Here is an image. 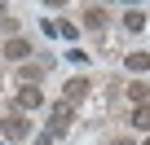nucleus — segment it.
Wrapping results in <instances>:
<instances>
[{
	"label": "nucleus",
	"instance_id": "1",
	"mask_svg": "<svg viewBox=\"0 0 150 145\" xmlns=\"http://www.w3.org/2000/svg\"><path fill=\"white\" fill-rule=\"evenodd\" d=\"M71 123H75V110H71L66 101H57V106H53V114H49V136H53V141H57V136H66V132H71Z\"/></svg>",
	"mask_w": 150,
	"mask_h": 145
},
{
	"label": "nucleus",
	"instance_id": "2",
	"mask_svg": "<svg viewBox=\"0 0 150 145\" xmlns=\"http://www.w3.org/2000/svg\"><path fill=\"white\" fill-rule=\"evenodd\" d=\"M0 132H5V141H27L31 136V123H27V114H5V119H0Z\"/></svg>",
	"mask_w": 150,
	"mask_h": 145
},
{
	"label": "nucleus",
	"instance_id": "3",
	"mask_svg": "<svg viewBox=\"0 0 150 145\" xmlns=\"http://www.w3.org/2000/svg\"><path fill=\"white\" fill-rule=\"evenodd\" d=\"M44 106V92L35 88V84H27L22 92H18V114H27V110H40Z\"/></svg>",
	"mask_w": 150,
	"mask_h": 145
},
{
	"label": "nucleus",
	"instance_id": "4",
	"mask_svg": "<svg viewBox=\"0 0 150 145\" xmlns=\"http://www.w3.org/2000/svg\"><path fill=\"white\" fill-rule=\"evenodd\" d=\"M5 57H9V62H27V57H31V44H27V40H18V35H9Z\"/></svg>",
	"mask_w": 150,
	"mask_h": 145
},
{
	"label": "nucleus",
	"instance_id": "5",
	"mask_svg": "<svg viewBox=\"0 0 150 145\" xmlns=\"http://www.w3.org/2000/svg\"><path fill=\"white\" fill-rule=\"evenodd\" d=\"M80 97H88V79H71V84H66V92H62V101H66V106H75Z\"/></svg>",
	"mask_w": 150,
	"mask_h": 145
},
{
	"label": "nucleus",
	"instance_id": "6",
	"mask_svg": "<svg viewBox=\"0 0 150 145\" xmlns=\"http://www.w3.org/2000/svg\"><path fill=\"white\" fill-rule=\"evenodd\" d=\"M84 27H88V31H102V27H106V9H102V5H88V9H84Z\"/></svg>",
	"mask_w": 150,
	"mask_h": 145
},
{
	"label": "nucleus",
	"instance_id": "7",
	"mask_svg": "<svg viewBox=\"0 0 150 145\" xmlns=\"http://www.w3.org/2000/svg\"><path fill=\"white\" fill-rule=\"evenodd\" d=\"M124 66L141 75V70H150V53H128V57H124Z\"/></svg>",
	"mask_w": 150,
	"mask_h": 145
},
{
	"label": "nucleus",
	"instance_id": "8",
	"mask_svg": "<svg viewBox=\"0 0 150 145\" xmlns=\"http://www.w3.org/2000/svg\"><path fill=\"white\" fill-rule=\"evenodd\" d=\"M124 27H128V31H141V27H146V13H141V9H128V13H124Z\"/></svg>",
	"mask_w": 150,
	"mask_h": 145
},
{
	"label": "nucleus",
	"instance_id": "9",
	"mask_svg": "<svg viewBox=\"0 0 150 145\" xmlns=\"http://www.w3.org/2000/svg\"><path fill=\"white\" fill-rule=\"evenodd\" d=\"M146 97H150V88H146V84H132V88H128V101H132V106H150Z\"/></svg>",
	"mask_w": 150,
	"mask_h": 145
},
{
	"label": "nucleus",
	"instance_id": "10",
	"mask_svg": "<svg viewBox=\"0 0 150 145\" xmlns=\"http://www.w3.org/2000/svg\"><path fill=\"white\" fill-rule=\"evenodd\" d=\"M132 123H137V132H150V106H137L132 110Z\"/></svg>",
	"mask_w": 150,
	"mask_h": 145
},
{
	"label": "nucleus",
	"instance_id": "11",
	"mask_svg": "<svg viewBox=\"0 0 150 145\" xmlns=\"http://www.w3.org/2000/svg\"><path fill=\"white\" fill-rule=\"evenodd\" d=\"M57 35H66V40H75V35H80V27H75V22H62V27H57Z\"/></svg>",
	"mask_w": 150,
	"mask_h": 145
},
{
	"label": "nucleus",
	"instance_id": "12",
	"mask_svg": "<svg viewBox=\"0 0 150 145\" xmlns=\"http://www.w3.org/2000/svg\"><path fill=\"white\" fill-rule=\"evenodd\" d=\"M35 145H53V136H49V132H44V136H35Z\"/></svg>",
	"mask_w": 150,
	"mask_h": 145
},
{
	"label": "nucleus",
	"instance_id": "13",
	"mask_svg": "<svg viewBox=\"0 0 150 145\" xmlns=\"http://www.w3.org/2000/svg\"><path fill=\"white\" fill-rule=\"evenodd\" d=\"M115 145H132V141H115Z\"/></svg>",
	"mask_w": 150,
	"mask_h": 145
},
{
	"label": "nucleus",
	"instance_id": "14",
	"mask_svg": "<svg viewBox=\"0 0 150 145\" xmlns=\"http://www.w3.org/2000/svg\"><path fill=\"white\" fill-rule=\"evenodd\" d=\"M146 145H150V141H146Z\"/></svg>",
	"mask_w": 150,
	"mask_h": 145
}]
</instances>
